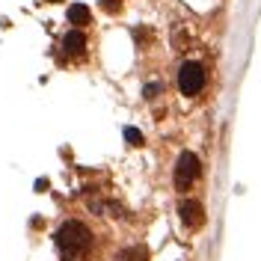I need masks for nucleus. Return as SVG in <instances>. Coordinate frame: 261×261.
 <instances>
[{
	"label": "nucleus",
	"mask_w": 261,
	"mask_h": 261,
	"mask_svg": "<svg viewBox=\"0 0 261 261\" xmlns=\"http://www.w3.org/2000/svg\"><path fill=\"white\" fill-rule=\"evenodd\" d=\"M202 86H205V68L199 63H184L178 71V89L184 95H199L202 92Z\"/></svg>",
	"instance_id": "obj_2"
},
{
	"label": "nucleus",
	"mask_w": 261,
	"mask_h": 261,
	"mask_svg": "<svg viewBox=\"0 0 261 261\" xmlns=\"http://www.w3.org/2000/svg\"><path fill=\"white\" fill-rule=\"evenodd\" d=\"M178 214H181V220H184V226H190V228H199L202 223H205L202 205H199L196 199H184V202L178 205Z\"/></svg>",
	"instance_id": "obj_4"
},
{
	"label": "nucleus",
	"mask_w": 261,
	"mask_h": 261,
	"mask_svg": "<svg viewBox=\"0 0 261 261\" xmlns=\"http://www.w3.org/2000/svg\"><path fill=\"white\" fill-rule=\"evenodd\" d=\"M161 89H163L161 83H151V86H146V98H154L158 92H161Z\"/></svg>",
	"instance_id": "obj_10"
},
{
	"label": "nucleus",
	"mask_w": 261,
	"mask_h": 261,
	"mask_svg": "<svg viewBox=\"0 0 261 261\" xmlns=\"http://www.w3.org/2000/svg\"><path fill=\"white\" fill-rule=\"evenodd\" d=\"M196 178H199V158L193 151H181L178 163H175V184H178V190H187Z\"/></svg>",
	"instance_id": "obj_3"
},
{
	"label": "nucleus",
	"mask_w": 261,
	"mask_h": 261,
	"mask_svg": "<svg viewBox=\"0 0 261 261\" xmlns=\"http://www.w3.org/2000/svg\"><path fill=\"white\" fill-rule=\"evenodd\" d=\"M68 21L83 27V24H89V21H92V15H89V9H86L83 3H71V6H68Z\"/></svg>",
	"instance_id": "obj_6"
},
{
	"label": "nucleus",
	"mask_w": 261,
	"mask_h": 261,
	"mask_svg": "<svg viewBox=\"0 0 261 261\" xmlns=\"http://www.w3.org/2000/svg\"><path fill=\"white\" fill-rule=\"evenodd\" d=\"M63 50H65V57H81L83 50H86V36H83L81 30L65 33V39H63Z\"/></svg>",
	"instance_id": "obj_5"
},
{
	"label": "nucleus",
	"mask_w": 261,
	"mask_h": 261,
	"mask_svg": "<svg viewBox=\"0 0 261 261\" xmlns=\"http://www.w3.org/2000/svg\"><path fill=\"white\" fill-rule=\"evenodd\" d=\"M54 244H57V252L63 261H83L92 249V231L77 220H68L57 228Z\"/></svg>",
	"instance_id": "obj_1"
},
{
	"label": "nucleus",
	"mask_w": 261,
	"mask_h": 261,
	"mask_svg": "<svg viewBox=\"0 0 261 261\" xmlns=\"http://www.w3.org/2000/svg\"><path fill=\"white\" fill-rule=\"evenodd\" d=\"M119 261H148V252L146 246H130V249H125L119 255Z\"/></svg>",
	"instance_id": "obj_7"
},
{
	"label": "nucleus",
	"mask_w": 261,
	"mask_h": 261,
	"mask_svg": "<svg viewBox=\"0 0 261 261\" xmlns=\"http://www.w3.org/2000/svg\"><path fill=\"white\" fill-rule=\"evenodd\" d=\"M50 3H57V0H50Z\"/></svg>",
	"instance_id": "obj_11"
},
{
	"label": "nucleus",
	"mask_w": 261,
	"mask_h": 261,
	"mask_svg": "<svg viewBox=\"0 0 261 261\" xmlns=\"http://www.w3.org/2000/svg\"><path fill=\"white\" fill-rule=\"evenodd\" d=\"M101 9L104 12H119L122 9V0H101Z\"/></svg>",
	"instance_id": "obj_9"
},
{
	"label": "nucleus",
	"mask_w": 261,
	"mask_h": 261,
	"mask_svg": "<svg viewBox=\"0 0 261 261\" xmlns=\"http://www.w3.org/2000/svg\"><path fill=\"white\" fill-rule=\"evenodd\" d=\"M125 140H128L130 146H140V143H143V134L137 128H125Z\"/></svg>",
	"instance_id": "obj_8"
}]
</instances>
